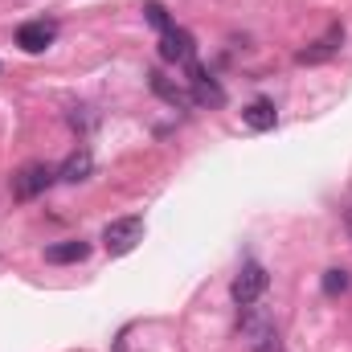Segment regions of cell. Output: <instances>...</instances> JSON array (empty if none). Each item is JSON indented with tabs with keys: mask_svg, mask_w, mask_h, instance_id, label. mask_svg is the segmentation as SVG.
<instances>
[{
	"mask_svg": "<svg viewBox=\"0 0 352 352\" xmlns=\"http://www.w3.org/2000/svg\"><path fill=\"white\" fill-rule=\"evenodd\" d=\"M54 180H58V168L33 160V164H25V168L12 173V197H16V201H37Z\"/></svg>",
	"mask_w": 352,
	"mask_h": 352,
	"instance_id": "obj_1",
	"label": "cell"
},
{
	"mask_svg": "<svg viewBox=\"0 0 352 352\" xmlns=\"http://www.w3.org/2000/svg\"><path fill=\"white\" fill-rule=\"evenodd\" d=\"M266 287H270V274H266V266L246 263L238 274H234V287H230V295H234V303H238V307H254V303L266 295Z\"/></svg>",
	"mask_w": 352,
	"mask_h": 352,
	"instance_id": "obj_2",
	"label": "cell"
},
{
	"mask_svg": "<svg viewBox=\"0 0 352 352\" xmlns=\"http://www.w3.org/2000/svg\"><path fill=\"white\" fill-rule=\"evenodd\" d=\"M144 242V217H119V221H111L107 230H102V246H107V254H131L135 246Z\"/></svg>",
	"mask_w": 352,
	"mask_h": 352,
	"instance_id": "obj_3",
	"label": "cell"
},
{
	"mask_svg": "<svg viewBox=\"0 0 352 352\" xmlns=\"http://www.w3.org/2000/svg\"><path fill=\"white\" fill-rule=\"evenodd\" d=\"M242 332H246V344L250 352H283V340H278V328L258 316V311H250L246 307V320H242Z\"/></svg>",
	"mask_w": 352,
	"mask_h": 352,
	"instance_id": "obj_4",
	"label": "cell"
},
{
	"mask_svg": "<svg viewBox=\"0 0 352 352\" xmlns=\"http://www.w3.org/2000/svg\"><path fill=\"white\" fill-rule=\"evenodd\" d=\"M160 58L164 62H176V66H188L192 58H197V41H192V33L188 29H164L160 33Z\"/></svg>",
	"mask_w": 352,
	"mask_h": 352,
	"instance_id": "obj_5",
	"label": "cell"
},
{
	"mask_svg": "<svg viewBox=\"0 0 352 352\" xmlns=\"http://www.w3.org/2000/svg\"><path fill=\"white\" fill-rule=\"evenodd\" d=\"M54 37H58V25H54V21H29V25L16 29V45H21L25 54H41V50H50Z\"/></svg>",
	"mask_w": 352,
	"mask_h": 352,
	"instance_id": "obj_6",
	"label": "cell"
},
{
	"mask_svg": "<svg viewBox=\"0 0 352 352\" xmlns=\"http://www.w3.org/2000/svg\"><path fill=\"white\" fill-rule=\"evenodd\" d=\"M340 45H344V29H340V25H332L320 41H311L307 50H299V54H295V62H299V66H320V62H328Z\"/></svg>",
	"mask_w": 352,
	"mask_h": 352,
	"instance_id": "obj_7",
	"label": "cell"
},
{
	"mask_svg": "<svg viewBox=\"0 0 352 352\" xmlns=\"http://www.w3.org/2000/svg\"><path fill=\"white\" fill-rule=\"evenodd\" d=\"M188 87H192L188 90V94H192V107H197V102H201V107H205V102H209V107H221V102H226V90L217 87L197 62H188Z\"/></svg>",
	"mask_w": 352,
	"mask_h": 352,
	"instance_id": "obj_8",
	"label": "cell"
},
{
	"mask_svg": "<svg viewBox=\"0 0 352 352\" xmlns=\"http://www.w3.org/2000/svg\"><path fill=\"white\" fill-rule=\"evenodd\" d=\"M90 173H94V156H90L87 148H78V152L66 156V164L58 168V180H66V184H82V180H90Z\"/></svg>",
	"mask_w": 352,
	"mask_h": 352,
	"instance_id": "obj_9",
	"label": "cell"
},
{
	"mask_svg": "<svg viewBox=\"0 0 352 352\" xmlns=\"http://www.w3.org/2000/svg\"><path fill=\"white\" fill-rule=\"evenodd\" d=\"M242 119H246V127H250V131H270V127L278 123V111H274V102H270V98H254V102L242 111Z\"/></svg>",
	"mask_w": 352,
	"mask_h": 352,
	"instance_id": "obj_10",
	"label": "cell"
},
{
	"mask_svg": "<svg viewBox=\"0 0 352 352\" xmlns=\"http://www.w3.org/2000/svg\"><path fill=\"white\" fill-rule=\"evenodd\" d=\"M87 254H90V242H82V238H70V242H54V246L45 250V263L66 266V263H82Z\"/></svg>",
	"mask_w": 352,
	"mask_h": 352,
	"instance_id": "obj_11",
	"label": "cell"
},
{
	"mask_svg": "<svg viewBox=\"0 0 352 352\" xmlns=\"http://www.w3.org/2000/svg\"><path fill=\"white\" fill-rule=\"evenodd\" d=\"M148 78H152V90H156V94H160L164 102H173V107H192V94H188L184 87H176L173 78H164L160 70H152Z\"/></svg>",
	"mask_w": 352,
	"mask_h": 352,
	"instance_id": "obj_12",
	"label": "cell"
},
{
	"mask_svg": "<svg viewBox=\"0 0 352 352\" xmlns=\"http://www.w3.org/2000/svg\"><path fill=\"white\" fill-rule=\"evenodd\" d=\"M349 291V270H324V295H344Z\"/></svg>",
	"mask_w": 352,
	"mask_h": 352,
	"instance_id": "obj_13",
	"label": "cell"
},
{
	"mask_svg": "<svg viewBox=\"0 0 352 352\" xmlns=\"http://www.w3.org/2000/svg\"><path fill=\"white\" fill-rule=\"evenodd\" d=\"M144 16H148V25H156L160 33H164V29H173V21H168L164 4H156V0H148V4H144Z\"/></svg>",
	"mask_w": 352,
	"mask_h": 352,
	"instance_id": "obj_14",
	"label": "cell"
},
{
	"mask_svg": "<svg viewBox=\"0 0 352 352\" xmlns=\"http://www.w3.org/2000/svg\"><path fill=\"white\" fill-rule=\"evenodd\" d=\"M349 234H352V209H349Z\"/></svg>",
	"mask_w": 352,
	"mask_h": 352,
	"instance_id": "obj_15",
	"label": "cell"
}]
</instances>
